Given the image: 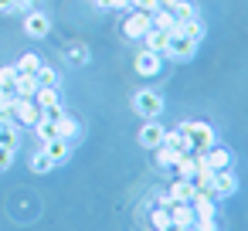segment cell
<instances>
[{
    "label": "cell",
    "instance_id": "cell-20",
    "mask_svg": "<svg viewBox=\"0 0 248 231\" xmlns=\"http://www.w3.org/2000/svg\"><path fill=\"white\" fill-rule=\"evenodd\" d=\"M180 34H187L194 45H201V41H204V34H207V28H204V21H197V17H194V21H184V24H180Z\"/></svg>",
    "mask_w": 248,
    "mask_h": 231
},
{
    "label": "cell",
    "instance_id": "cell-12",
    "mask_svg": "<svg viewBox=\"0 0 248 231\" xmlns=\"http://www.w3.org/2000/svg\"><path fill=\"white\" fill-rule=\"evenodd\" d=\"M194 194H197L194 180H190V177H177V180L170 184V194H167V197H170V204H173V200H187V204H190Z\"/></svg>",
    "mask_w": 248,
    "mask_h": 231
},
{
    "label": "cell",
    "instance_id": "cell-6",
    "mask_svg": "<svg viewBox=\"0 0 248 231\" xmlns=\"http://www.w3.org/2000/svg\"><path fill=\"white\" fill-rule=\"evenodd\" d=\"M150 28H153V24H150V14H143V11H133V14L123 21V34H126L129 41H143Z\"/></svg>",
    "mask_w": 248,
    "mask_h": 231
},
{
    "label": "cell",
    "instance_id": "cell-4",
    "mask_svg": "<svg viewBox=\"0 0 248 231\" xmlns=\"http://www.w3.org/2000/svg\"><path fill=\"white\" fill-rule=\"evenodd\" d=\"M197 48H201V45H194L187 34L173 31V34H170V45H167V51H163V58H170V62H190V58L197 55Z\"/></svg>",
    "mask_w": 248,
    "mask_h": 231
},
{
    "label": "cell",
    "instance_id": "cell-31",
    "mask_svg": "<svg viewBox=\"0 0 248 231\" xmlns=\"http://www.w3.org/2000/svg\"><path fill=\"white\" fill-rule=\"evenodd\" d=\"M11 163H14V150L11 146H0V173L11 170Z\"/></svg>",
    "mask_w": 248,
    "mask_h": 231
},
{
    "label": "cell",
    "instance_id": "cell-22",
    "mask_svg": "<svg viewBox=\"0 0 248 231\" xmlns=\"http://www.w3.org/2000/svg\"><path fill=\"white\" fill-rule=\"evenodd\" d=\"M34 78H38V89H41V85H48V89H55V85H58V72H55V68H48V65H41V68L34 72Z\"/></svg>",
    "mask_w": 248,
    "mask_h": 231
},
{
    "label": "cell",
    "instance_id": "cell-28",
    "mask_svg": "<svg viewBox=\"0 0 248 231\" xmlns=\"http://www.w3.org/2000/svg\"><path fill=\"white\" fill-rule=\"evenodd\" d=\"M62 116H65L62 102H55V106H45V109H41V119H45V123H58Z\"/></svg>",
    "mask_w": 248,
    "mask_h": 231
},
{
    "label": "cell",
    "instance_id": "cell-27",
    "mask_svg": "<svg viewBox=\"0 0 248 231\" xmlns=\"http://www.w3.org/2000/svg\"><path fill=\"white\" fill-rule=\"evenodd\" d=\"M51 167H55V163H51V160H48V156H45L41 150H38V153L31 156V170H34V173H48Z\"/></svg>",
    "mask_w": 248,
    "mask_h": 231
},
{
    "label": "cell",
    "instance_id": "cell-30",
    "mask_svg": "<svg viewBox=\"0 0 248 231\" xmlns=\"http://www.w3.org/2000/svg\"><path fill=\"white\" fill-rule=\"evenodd\" d=\"M34 129H38V136H41V139H55V136H58V129H55V123H45V119H41V123H38Z\"/></svg>",
    "mask_w": 248,
    "mask_h": 231
},
{
    "label": "cell",
    "instance_id": "cell-17",
    "mask_svg": "<svg viewBox=\"0 0 248 231\" xmlns=\"http://www.w3.org/2000/svg\"><path fill=\"white\" fill-rule=\"evenodd\" d=\"M190 207H194V217H214V214H217V211H214V197H211V194H194Z\"/></svg>",
    "mask_w": 248,
    "mask_h": 231
},
{
    "label": "cell",
    "instance_id": "cell-34",
    "mask_svg": "<svg viewBox=\"0 0 248 231\" xmlns=\"http://www.w3.org/2000/svg\"><path fill=\"white\" fill-rule=\"evenodd\" d=\"M167 221H170V207L163 204V207H156V211H153V224H156V228H163Z\"/></svg>",
    "mask_w": 248,
    "mask_h": 231
},
{
    "label": "cell",
    "instance_id": "cell-37",
    "mask_svg": "<svg viewBox=\"0 0 248 231\" xmlns=\"http://www.w3.org/2000/svg\"><path fill=\"white\" fill-rule=\"evenodd\" d=\"M17 11V0H0V14H11Z\"/></svg>",
    "mask_w": 248,
    "mask_h": 231
},
{
    "label": "cell",
    "instance_id": "cell-33",
    "mask_svg": "<svg viewBox=\"0 0 248 231\" xmlns=\"http://www.w3.org/2000/svg\"><path fill=\"white\" fill-rule=\"evenodd\" d=\"M129 4H133L136 11H143V14H153V11H156V4H160V0H129Z\"/></svg>",
    "mask_w": 248,
    "mask_h": 231
},
{
    "label": "cell",
    "instance_id": "cell-26",
    "mask_svg": "<svg viewBox=\"0 0 248 231\" xmlns=\"http://www.w3.org/2000/svg\"><path fill=\"white\" fill-rule=\"evenodd\" d=\"M17 65H7V68H0V89H11L14 92V82H17Z\"/></svg>",
    "mask_w": 248,
    "mask_h": 231
},
{
    "label": "cell",
    "instance_id": "cell-24",
    "mask_svg": "<svg viewBox=\"0 0 248 231\" xmlns=\"http://www.w3.org/2000/svg\"><path fill=\"white\" fill-rule=\"evenodd\" d=\"M173 17H177V24H184V21H194V17H197V11H194V4H184V0H177Z\"/></svg>",
    "mask_w": 248,
    "mask_h": 231
},
{
    "label": "cell",
    "instance_id": "cell-3",
    "mask_svg": "<svg viewBox=\"0 0 248 231\" xmlns=\"http://www.w3.org/2000/svg\"><path fill=\"white\" fill-rule=\"evenodd\" d=\"M197 156V163L201 167H207V170H231L234 167V153L228 150V146H211V150H204V153H194Z\"/></svg>",
    "mask_w": 248,
    "mask_h": 231
},
{
    "label": "cell",
    "instance_id": "cell-13",
    "mask_svg": "<svg viewBox=\"0 0 248 231\" xmlns=\"http://www.w3.org/2000/svg\"><path fill=\"white\" fill-rule=\"evenodd\" d=\"M170 34H173V31H160V28H150V31H146V38H143L146 51H156V55H163V51H167V45H170Z\"/></svg>",
    "mask_w": 248,
    "mask_h": 231
},
{
    "label": "cell",
    "instance_id": "cell-16",
    "mask_svg": "<svg viewBox=\"0 0 248 231\" xmlns=\"http://www.w3.org/2000/svg\"><path fill=\"white\" fill-rule=\"evenodd\" d=\"M153 153H156V167H160V170H173L177 160H180V153H177L173 146H167V143H160Z\"/></svg>",
    "mask_w": 248,
    "mask_h": 231
},
{
    "label": "cell",
    "instance_id": "cell-10",
    "mask_svg": "<svg viewBox=\"0 0 248 231\" xmlns=\"http://www.w3.org/2000/svg\"><path fill=\"white\" fill-rule=\"evenodd\" d=\"M24 31H28V38H45V34L51 31V21H48L41 11H31V14L24 17Z\"/></svg>",
    "mask_w": 248,
    "mask_h": 231
},
{
    "label": "cell",
    "instance_id": "cell-14",
    "mask_svg": "<svg viewBox=\"0 0 248 231\" xmlns=\"http://www.w3.org/2000/svg\"><path fill=\"white\" fill-rule=\"evenodd\" d=\"M55 129H58V136H62V139H68V143H75V139L82 136V126H78V123H75L68 112H65V116L55 123Z\"/></svg>",
    "mask_w": 248,
    "mask_h": 231
},
{
    "label": "cell",
    "instance_id": "cell-23",
    "mask_svg": "<svg viewBox=\"0 0 248 231\" xmlns=\"http://www.w3.org/2000/svg\"><path fill=\"white\" fill-rule=\"evenodd\" d=\"M34 102L45 109V106H55L58 102V89H48V85H41L38 92H34Z\"/></svg>",
    "mask_w": 248,
    "mask_h": 231
},
{
    "label": "cell",
    "instance_id": "cell-19",
    "mask_svg": "<svg viewBox=\"0 0 248 231\" xmlns=\"http://www.w3.org/2000/svg\"><path fill=\"white\" fill-rule=\"evenodd\" d=\"M34 92H38V78H34V75H17L14 95H17V99H34Z\"/></svg>",
    "mask_w": 248,
    "mask_h": 231
},
{
    "label": "cell",
    "instance_id": "cell-15",
    "mask_svg": "<svg viewBox=\"0 0 248 231\" xmlns=\"http://www.w3.org/2000/svg\"><path fill=\"white\" fill-rule=\"evenodd\" d=\"M170 221L194 228V207H190L187 200H173V204H170Z\"/></svg>",
    "mask_w": 248,
    "mask_h": 231
},
{
    "label": "cell",
    "instance_id": "cell-1",
    "mask_svg": "<svg viewBox=\"0 0 248 231\" xmlns=\"http://www.w3.org/2000/svg\"><path fill=\"white\" fill-rule=\"evenodd\" d=\"M177 129L187 136L190 153H204V150H211V146H214V129H211L207 123H180Z\"/></svg>",
    "mask_w": 248,
    "mask_h": 231
},
{
    "label": "cell",
    "instance_id": "cell-5",
    "mask_svg": "<svg viewBox=\"0 0 248 231\" xmlns=\"http://www.w3.org/2000/svg\"><path fill=\"white\" fill-rule=\"evenodd\" d=\"M11 116H14L17 126H31V129H34V126L41 123V106H38L34 99H17V95H14Z\"/></svg>",
    "mask_w": 248,
    "mask_h": 231
},
{
    "label": "cell",
    "instance_id": "cell-8",
    "mask_svg": "<svg viewBox=\"0 0 248 231\" xmlns=\"http://www.w3.org/2000/svg\"><path fill=\"white\" fill-rule=\"evenodd\" d=\"M41 153H45V156L58 167V163H65V160L72 156V143H68V139H62V136H55V139H45Z\"/></svg>",
    "mask_w": 248,
    "mask_h": 231
},
{
    "label": "cell",
    "instance_id": "cell-25",
    "mask_svg": "<svg viewBox=\"0 0 248 231\" xmlns=\"http://www.w3.org/2000/svg\"><path fill=\"white\" fill-rule=\"evenodd\" d=\"M38 68H41V58H38V55H24V58L17 62V72H21V75H34Z\"/></svg>",
    "mask_w": 248,
    "mask_h": 231
},
{
    "label": "cell",
    "instance_id": "cell-11",
    "mask_svg": "<svg viewBox=\"0 0 248 231\" xmlns=\"http://www.w3.org/2000/svg\"><path fill=\"white\" fill-rule=\"evenodd\" d=\"M238 194V177L231 170H217L214 173V197H231Z\"/></svg>",
    "mask_w": 248,
    "mask_h": 231
},
{
    "label": "cell",
    "instance_id": "cell-32",
    "mask_svg": "<svg viewBox=\"0 0 248 231\" xmlns=\"http://www.w3.org/2000/svg\"><path fill=\"white\" fill-rule=\"evenodd\" d=\"M194 231H217L214 217H194Z\"/></svg>",
    "mask_w": 248,
    "mask_h": 231
},
{
    "label": "cell",
    "instance_id": "cell-35",
    "mask_svg": "<svg viewBox=\"0 0 248 231\" xmlns=\"http://www.w3.org/2000/svg\"><path fill=\"white\" fill-rule=\"evenodd\" d=\"M11 106H14V92L0 89V112H11Z\"/></svg>",
    "mask_w": 248,
    "mask_h": 231
},
{
    "label": "cell",
    "instance_id": "cell-7",
    "mask_svg": "<svg viewBox=\"0 0 248 231\" xmlns=\"http://www.w3.org/2000/svg\"><path fill=\"white\" fill-rule=\"evenodd\" d=\"M163 133H167V126H160L156 119H143V129L136 133V139H140L143 150H156L163 143Z\"/></svg>",
    "mask_w": 248,
    "mask_h": 231
},
{
    "label": "cell",
    "instance_id": "cell-9",
    "mask_svg": "<svg viewBox=\"0 0 248 231\" xmlns=\"http://www.w3.org/2000/svg\"><path fill=\"white\" fill-rule=\"evenodd\" d=\"M160 68H163V55L146 51V48L136 55V72H140V75H160Z\"/></svg>",
    "mask_w": 248,
    "mask_h": 231
},
{
    "label": "cell",
    "instance_id": "cell-21",
    "mask_svg": "<svg viewBox=\"0 0 248 231\" xmlns=\"http://www.w3.org/2000/svg\"><path fill=\"white\" fill-rule=\"evenodd\" d=\"M17 143H21V136H17V123H4V126H0V146L17 150Z\"/></svg>",
    "mask_w": 248,
    "mask_h": 231
},
{
    "label": "cell",
    "instance_id": "cell-18",
    "mask_svg": "<svg viewBox=\"0 0 248 231\" xmlns=\"http://www.w3.org/2000/svg\"><path fill=\"white\" fill-rule=\"evenodd\" d=\"M150 24H153V28H160V31H180L177 17H173L170 11H160V7H156V11L150 14Z\"/></svg>",
    "mask_w": 248,
    "mask_h": 231
},
{
    "label": "cell",
    "instance_id": "cell-29",
    "mask_svg": "<svg viewBox=\"0 0 248 231\" xmlns=\"http://www.w3.org/2000/svg\"><path fill=\"white\" fill-rule=\"evenodd\" d=\"M92 4L102 11H123V7H129V0H92Z\"/></svg>",
    "mask_w": 248,
    "mask_h": 231
},
{
    "label": "cell",
    "instance_id": "cell-2",
    "mask_svg": "<svg viewBox=\"0 0 248 231\" xmlns=\"http://www.w3.org/2000/svg\"><path fill=\"white\" fill-rule=\"evenodd\" d=\"M133 112H136L140 119H160V112H163V99H160V92L140 89V92L133 95Z\"/></svg>",
    "mask_w": 248,
    "mask_h": 231
},
{
    "label": "cell",
    "instance_id": "cell-36",
    "mask_svg": "<svg viewBox=\"0 0 248 231\" xmlns=\"http://www.w3.org/2000/svg\"><path fill=\"white\" fill-rule=\"evenodd\" d=\"M156 231H194V228H187V224H177V221H167L163 228H156Z\"/></svg>",
    "mask_w": 248,
    "mask_h": 231
}]
</instances>
